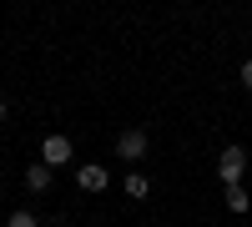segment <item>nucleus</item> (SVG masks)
Masks as SVG:
<instances>
[{
    "instance_id": "nucleus-1",
    "label": "nucleus",
    "mask_w": 252,
    "mask_h": 227,
    "mask_svg": "<svg viewBox=\"0 0 252 227\" xmlns=\"http://www.w3.org/2000/svg\"><path fill=\"white\" fill-rule=\"evenodd\" d=\"M242 172H247V152H242V147H222V157H217V177L227 182V187H242Z\"/></svg>"
},
{
    "instance_id": "nucleus-2",
    "label": "nucleus",
    "mask_w": 252,
    "mask_h": 227,
    "mask_svg": "<svg viewBox=\"0 0 252 227\" xmlns=\"http://www.w3.org/2000/svg\"><path fill=\"white\" fill-rule=\"evenodd\" d=\"M76 157V147H71V136H61V131H51L46 141H40V162L56 172V167H66V162Z\"/></svg>"
},
{
    "instance_id": "nucleus-3",
    "label": "nucleus",
    "mask_w": 252,
    "mask_h": 227,
    "mask_svg": "<svg viewBox=\"0 0 252 227\" xmlns=\"http://www.w3.org/2000/svg\"><path fill=\"white\" fill-rule=\"evenodd\" d=\"M146 147H152V136H146L141 127H126V131L116 136V157H121V162H141Z\"/></svg>"
},
{
    "instance_id": "nucleus-4",
    "label": "nucleus",
    "mask_w": 252,
    "mask_h": 227,
    "mask_svg": "<svg viewBox=\"0 0 252 227\" xmlns=\"http://www.w3.org/2000/svg\"><path fill=\"white\" fill-rule=\"evenodd\" d=\"M106 182H111V172L101 167V162H81L76 167V187L81 192H106Z\"/></svg>"
},
{
    "instance_id": "nucleus-5",
    "label": "nucleus",
    "mask_w": 252,
    "mask_h": 227,
    "mask_svg": "<svg viewBox=\"0 0 252 227\" xmlns=\"http://www.w3.org/2000/svg\"><path fill=\"white\" fill-rule=\"evenodd\" d=\"M51 177H56V172L46 167V162H31V167H26V192H35V197L51 192Z\"/></svg>"
},
{
    "instance_id": "nucleus-6",
    "label": "nucleus",
    "mask_w": 252,
    "mask_h": 227,
    "mask_svg": "<svg viewBox=\"0 0 252 227\" xmlns=\"http://www.w3.org/2000/svg\"><path fill=\"white\" fill-rule=\"evenodd\" d=\"M121 187H126V197H146V192H152V182H146L141 172H126V182H121Z\"/></svg>"
},
{
    "instance_id": "nucleus-7",
    "label": "nucleus",
    "mask_w": 252,
    "mask_h": 227,
    "mask_svg": "<svg viewBox=\"0 0 252 227\" xmlns=\"http://www.w3.org/2000/svg\"><path fill=\"white\" fill-rule=\"evenodd\" d=\"M247 207H252L247 187H227V212H247Z\"/></svg>"
},
{
    "instance_id": "nucleus-8",
    "label": "nucleus",
    "mask_w": 252,
    "mask_h": 227,
    "mask_svg": "<svg viewBox=\"0 0 252 227\" xmlns=\"http://www.w3.org/2000/svg\"><path fill=\"white\" fill-rule=\"evenodd\" d=\"M5 227H40V217L31 212V207H20V212H10V222Z\"/></svg>"
},
{
    "instance_id": "nucleus-9",
    "label": "nucleus",
    "mask_w": 252,
    "mask_h": 227,
    "mask_svg": "<svg viewBox=\"0 0 252 227\" xmlns=\"http://www.w3.org/2000/svg\"><path fill=\"white\" fill-rule=\"evenodd\" d=\"M242 86L252 91V61H242Z\"/></svg>"
},
{
    "instance_id": "nucleus-10",
    "label": "nucleus",
    "mask_w": 252,
    "mask_h": 227,
    "mask_svg": "<svg viewBox=\"0 0 252 227\" xmlns=\"http://www.w3.org/2000/svg\"><path fill=\"white\" fill-rule=\"evenodd\" d=\"M0 121H5V101H0Z\"/></svg>"
}]
</instances>
